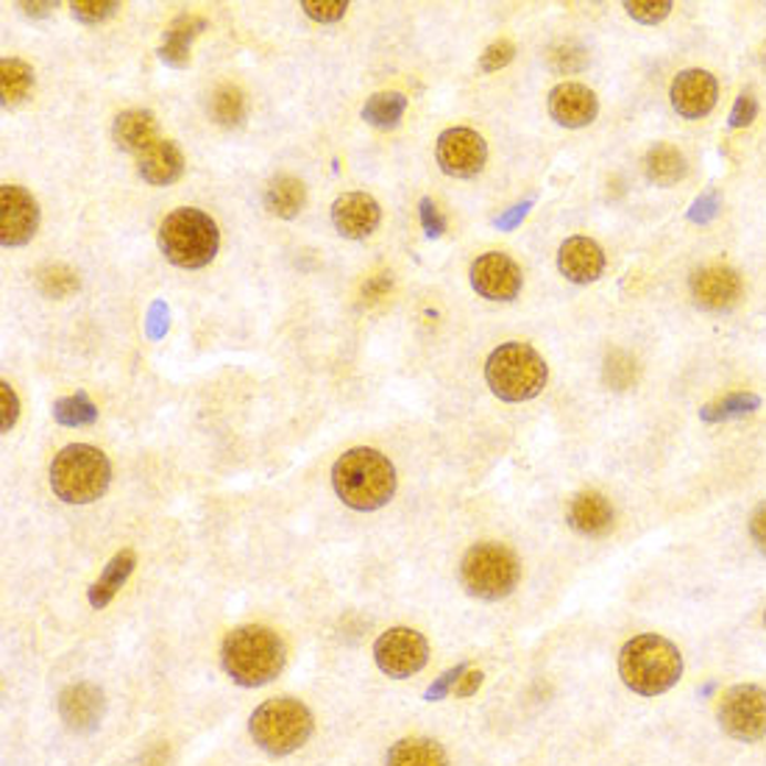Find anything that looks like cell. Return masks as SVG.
<instances>
[{"label": "cell", "instance_id": "1", "mask_svg": "<svg viewBox=\"0 0 766 766\" xmlns=\"http://www.w3.org/2000/svg\"><path fill=\"white\" fill-rule=\"evenodd\" d=\"M332 485L343 505L351 511L371 513L394 500L396 469L377 449H348L332 465Z\"/></svg>", "mask_w": 766, "mask_h": 766}, {"label": "cell", "instance_id": "2", "mask_svg": "<svg viewBox=\"0 0 766 766\" xmlns=\"http://www.w3.org/2000/svg\"><path fill=\"white\" fill-rule=\"evenodd\" d=\"M285 641L262 625L234 627L221 650L223 669L243 689L271 683L285 669Z\"/></svg>", "mask_w": 766, "mask_h": 766}, {"label": "cell", "instance_id": "3", "mask_svg": "<svg viewBox=\"0 0 766 766\" xmlns=\"http://www.w3.org/2000/svg\"><path fill=\"white\" fill-rule=\"evenodd\" d=\"M619 674L630 691L658 696L672 689L683 674V655L663 636H636L619 655Z\"/></svg>", "mask_w": 766, "mask_h": 766}, {"label": "cell", "instance_id": "4", "mask_svg": "<svg viewBox=\"0 0 766 766\" xmlns=\"http://www.w3.org/2000/svg\"><path fill=\"white\" fill-rule=\"evenodd\" d=\"M157 243L170 265L198 271L216 260L221 249V232L207 212L196 207H181L159 223Z\"/></svg>", "mask_w": 766, "mask_h": 766}, {"label": "cell", "instance_id": "5", "mask_svg": "<svg viewBox=\"0 0 766 766\" xmlns=\"http://www.w3.org/2000/svg\"><path fill=\"white\" fill-rule=\"evenodd\" d=\"M112 465L101 449L90 443H70L53 458L51 487L56 500L67 505H90L106 494Z\"/></svg>", "mask_w": 766, "mask_h": 766}, {"label": "cell", "instance_id": "6", "mask_svg": "<svg viewBox=\"0 0 766 766\" xmlns=\"http://www.w3.org/2000/svg\"><path fill=\"white\" fill-rule=\"evenodd\" d=\"M487 388L505 401L535 399L546 388L549 368L529 343H502L485 363Z\"/></svg>", "mask_w": 766, "mask_h": 766}, {"label": "cell", "instance_id": "7", "mask_svg": "<svg viewBox=\"0 0 766 766\" xmlns=\"http://www.w3.org/2000/svg\"><path fill=\"white\" fill-rule=\"evenodd\" d=\"M249 733L265 753L291 755L313 736V714L293 696H276L251 714Z\"/></svg>", "mask_w": 766, "mask_h": 766}, {"label": "cell", "instance_id": "8", "mask_svg": "<svg viewBox=\"0 0 766 766\" xmlns=\"http://www.w3.org/2000/svg\"><path fill=\"white\" fill-rule=\"evenodd\" d=\"M522 577L518 557L502 544H476L460 560V583L465 591L485 602H496L513 594Z\"/></svg>", "mask_w": 766, "mask_h": 766}, {"label": "cell", "instance_id": "9", "mask_svg": "<svg viewBox=\"0 0 766 766\" xmlns=\"http://www.w3.org/2000/svg\"><path fill=\"white\" fill-rule=\"evenodd\" d=\"M720 725L738 742L766 736V691L760 685H733L720 700Z\"/></svg>", "mask_w": 766, "mask_h": 766}, {"label": "cell", "instance_id": "10", "mask_svg": "<svg viewBox=\"0 0 766 766\" xmlns=\"http://www.w3.org/2000/svg\"><path fill=\"white\" fill-rule=\"evenodd\" d=\"M374 658L388 678L405 680L427 667L430 647H427L424 636L412 627H390L388 633L379 636L377 644H374Z\"/></svg>", "mask_w": 766, "mask_h": 766}, {"label": "cell", "instance_id": "11", "mask_svg": "<svg viewBox=\"0 0 766 766\" xmlns=\"http://www.w3.org/2000/svg\"><path fill=\"white\" fill-rule=\"evenodd\" d=\"M436 159L447 176L471 179V176H476L485 168L487 146L485 139H482V134H476L474 128H447V132L438 137Z\"/></svg>", "mask_w": 766, "mask_h": 766}, {"label": "cell", "instance_id": "12", "mask_svg": "<svg viewBox=\"0 0 766 766\" xmlns=\"http://www.w3.org/2000/svg\"><path fill=\"white\" fill-rule=\"evenodd\" d=\"M40 229V203L25 187H0V243L3 249H20Z\"/></svg>", "mask_w": 766, "mask_h": 766}, {"label": "cell", "instance_id": "13", "mask_svg": "<svg viewBox=\"0 0 766 766\" xmlns=\"http://www.w3.org/2000/svg\"><path fill=\"white\" fill-rule=\"evenodd\" d=\"M522 267L502 251H487L471 265V287L487 302H513L522 293Z\"/></svg>", "mask_w": 766, "mask_h": 766}, {"label": "cell", "instance_id": "14", "mask_svg": "<svg viewBox=\"0 0 766 766\" xmlns=\"http://www.w3.org/2000/svg\"><path fill=\"white\" fill-rule=\"evenodd\" d=\"M379 221H382V209L368 192H343L332 203V223L346 240H366L368 234L377 232Z\"/></svg>", "mask_w": 766, "mask_h": 766}, {"label": "cell", "instance_id": "15", "mask_svg": "<svg viewBox=\"0 0 766 766\" xmlns=\"http://www.w3.org/2000/svg\"><path fill=\"white\" fill-rule=\"evenodd\" d=\"M691 296L700 307L711 309V313H725V309L736 307L738 298H742V279L733 267H703L691 276Z\"/></svg>", "mask_w": 766, "mask_h": 766}, {"label": "cell", "instance_id": "16", "mask_svg": "<svg viewBox=\"0 0 766 766\" xmlns=\"http://www.w3.org/2000/svg\"><path fill=\"white\" fill-rule=\"evenodd\" d=\"M672 106L680 117L700 120L716 106L720 84L709 70H683L672 82Z\"/></svg>", "mask_w": 766, "mask_h": 766}, {"label": "cell", "instance_id": "17", "mask_svg": "<svg viewBox=\"0 0 766 766\" xmlns=\"http://www.w3.org/2000/svg\"><path fill=\"white\" fill-rule=\"evenodd\" d=\"M106 711L104 691L93 683H76L59 694V716L76 733H93Z\"/></svg>", "mask_w": 766, "mask_h": 766}, {"label": "cell", "instance_id": "18", "mask_svg": "<svg viewBox=\"0 0 766 766\" xmlns=\"http://www.w3.org/2000/svg\"><path fill=\"white\" fill-rule=\"evenodd\" d=\"M597 112L599 101L594 95V90H588L586 84L564 82L549 93V115L555 117V123H560L566 128L588 126V123H594Z\"/></svg>", "mask_w": 766, "mask_h": 766}, {"label": "cell", "instance_id": "19", "mask_svg": "<svg viewBox=\"0 0 766 766\" xmlns=\"http://www.w3.org/2000/svg\"><path fill=\"white\" fill-rule=\"evenodd\" d=\"M557 267L575 285H591L605 271V251L591 238H569L557 251Z\"/></svg>", "mask_w": 766, "mask_h": 766}, {"label": "cell", "instance_id": "20", "mask_svg": "<svg viewBox=\"0 0 766 766\" xmlns=\"http://www.w3.org/2000/svg\"><path fill=\"white\" fill-rule=\"evenodd\" d=\"M112 139L115 146L126 154H143L159 139V120L148 109L120 112L112 123Z\"/></svg>", "mask_w": 766, "mask_h": 766}, {"label": "cell", "instance_id": "21", "mask_svg": "<svg viewBox=\"0 0 766 766\" xmlns=\"http://www.w3.org/2000/svg\"><path fill=\"white\" fill-rule=\"evenodd\" d=\"M137 174L154 187H168L185 174V154L174 139H157L148 151L137 157Z\"/></svg>", "mask_w": 766, "mask_h": 766}, {"label": "cell", "instance_id": "22", "mask_svg": "<svg viewBox=\"0 0 766 766\" xmlns=\"http://www.w3.org/2000/svg\"><path fill=\"white\" fill-rule=\"evenodd\" d=\"M566 518H569V527L575 533L588 535V538H599V535H605L613 527V507H610V502L599 491H580L571 500Z\"/></svg>", "mask_w": 766, "mask_h": 766}, {"label": "cell", "instance_id": "23", "mask_svg": "<svg viewBox=\"0 0 766 766\" xmlns=\"http://www.w3.org/2000/svg\"><path fill=\"white\" fill-rule=\"evenodd\" d=\"M207 20L196 18V14H181L174 23L165 29L162 45H159V59H162L168 67L181 70L190 64V45L201 31H207Z\"/></svg>", "mask_w": 766, "mask_h": 766}, {"label": "cell", "instance_id": "24", "mask_svg": "<svg viewBox=\"0 0 766 766\" xmlns=\"http://www.w3.org/2000/svg\"><path fill=\"white\" fill-rule=\"evenodd\" d=\"M307 203V187L296 176H276L265 190V209L282 221H293Z\"/></svg>", "mask_w": 766, "mask_h": 766}, {"label": "cell", "instance_id": "25", "mask_svg": "<svg viewBox=\"0 0 766 766\" xmlns=\"http://www.w3.org/2000/svg\"><path fill=\"white\" fill-rule=\"evenodd\" d=\"M134 566H137V555H134L132 549H123L117 552L115 557L109 560V566L104 569V575H101V580L95 583L93 588H90V605H93L95 610H104L106 605L115 599V594L120 591L123 586H126V580L132 577Z\"/></svg>", "mask_w": 766, "mask_h": 766}, {"label": "cell", "instance_id": "26", "mask_svg": "<svg viewBox=\"0 0 766 766\" xmlns=\"http://www.w3.org/2000/svg\"><path fill=\"white\" fill-rule=\"evenodd\" d=\"M385 766H449V760L432 738H401L390 747Z\"/></svg>", "mask_w": 766, "mask_h": 766}, {"label": "cell", "instance_id": "27", "mask_svg": "<svg viewBox=\"0 0 766 766\" xmlns=\"http://www.w3.org/2000/svg\"><path fill=\"white\" fill-rule=\"evenodd\" d=\"M209 117L223 128H238L249 117V101L243 90L234 84H221L216 93L209 95Z\"/></svg>", "mask_w": 766, "mask_h": 766}, {"label": "cell", "instance_id": "28", "mask_svg": "<svg viewBox=\"0 0 766 766\" xmlns=\"http://www.w3.org/2000/svg\"><path fill=\"white\" fill-rule=\"evenodd\" d=\"M644 170L650 181H655V185L661 187H672L683 179L689 165H685V157L678 151V148L661 143V146H655L650 154H647Z\"/></svg>", "mask_w": 766, "mask_h": 766}, {"label": "cell", "instance_id": "29", "mask_svg": "<svg viewBox=\"0 0 766 766\" xmlns=\"http://www.w3.org/2000/svg\"><path fill=\"white\" fill-rule=\"evenodd\" d=\"M0 95H3V106H18L29 98L34 90V67L23 59H3L0 62Z\"/></svg>", "mask_w": 766, "mask_h": 766}, {"label": "cell", "instance_id": "30", "mask_svg": "<svg viewBox=\"0 0 766 766\" xmlns=\"http://www.w3.org/2000/svg\"><path fill=\"white\" fill-rule=\"evenodd\" d=\"M407 112V98L401 93H377L366 101L363 106V120L374 128H388L399 126V120Z\"/></svg>", "mask_w": 766, "mask_h": 766}, {"label": "cell", "instance_id": "31", "mask_svg": "<svg viewBox=\"0 0 766 766\" xmlns=\"http://www.w3.org/2000/svg\"><path fill=\"white\" fill-rule=\"evenodd\" d=\"M53 418L62 427H90L98 421V407L90 401L87 394L78 390V394L53 401Z\"/></svg>", "mask_w": 766, "mask_h": 766}, {"label": "cell", "instance_id": "32", "mask_svg": "<svg viewBox=\"0 0 766 766\" xmlns=\"http://www.w3.org/2000/svg\"><path fill=\"white\" fill-rule=\"evenodd\" d=\"M36 287H40L42 296L64 298L73 296V293L82 287V282H78V273L73 271V267L56 262V265H45L36 273Z\"/></svg>", "mask_w": 766, "mask_h": 766}, {"label": "cell", "instance_id": "33", "mask_svg": "<svg viewBox=\"0 0 766 766\" xmlns=\"http://www.w3.org/2000/svg\"><path fill=\"white\" fill-rule=\"evenodd\" d=\"M758 405L760 399L755 394H733L727 396V399L716 401V405L703 407L700 416H703L705 421H725V418H736V416H744V412H753Z\"/></svg>", "mask_w": 766, "mask_h": 766}, {"label": "cell", "instance_id": "34", "mask_svg": "<svg viewBox=\"0 0 766 766\" xmlns=\"http://www.w3.org/2000/svg\"><path fill=\"white\" fill-rule=\"evenodd\" d=\"M546 62H549V67L555 73H577V70H583L588 64V53L580 45H575V42H564V45L552 48Z\"/></svg>", "mask_w": 766, "mask_h": 766}, {"label": "cell", "instance_id": "35", "mask_svg": "<svg viewBox=\"0 0 766 766\" xmlns=\"http://www.w3.org/2000/svg\"><path fill=\"white\" fill-rule=\"evenodd\" d=\"M605 382L613 390L630 388V382H636V360L627 357L625 351H613L605 363Z\"/></svg>", "mask_w": 766, "mask_h": 766}, {"label": "cell", "instance_id": "36", "mask_svg": "<svg viewBox=\"0 0 766 766\" xmlns=\"http://www.w3.org/2000/svg\"><path fill=\"white\" fill-rule=\"evenodd\" d=\"M70 9H73V18L76 20H82V23L87 25H95V23L109 20L112 14H117L120 3H117V0H76Z\"/></svg>", "mask_w": 766, "mask_h": 766}, {"label": "cell", "instance_id": "37", "mask_svg": "<svg viewBox=\"0 0 766 766\" xmlns=\"http://www.w3.org/2000/svg\"><path fill=\"white\" fill-rule=\"evenodd\" d=\"M302 9L315 23H337L348 12L346 0H302Z\"/></svg>", "mask_w": 766, "mask_h": 766}, {"label": "cell", "instance_id": "38", "mask_svg": "<svg viewBox=\"0 0 766 766\" xmlns=\"http://www.w3.org/2000/svg\"><path fill=\"white\" fill-rule=\"evenodd\" d=\"M625 9H627V14L633 20H639V23H647V25H652V23H661L663 18H669V12H672V3L669 0H630V3H625Z\"/></svg>", "mask_w": 766, "mask_h": 766}, {"label": "cell", "instance_id": "39", "mask_svg": "<svg viewBox=\"0 0 766 766\" xmlns=\"http://www.w3.org/2000/svg\"><path fill=\"white\" fill-rule=\"evenodd\" d=\"M513 56H516V45L511 40H500L485 48V53L480 56V70L482 73H494V70H502L505 64H511Z\"/></svg>", "mask_w": 766, "mask_h": 766}, {"label": "cell", "instance_id": "40", "mask_svg": "<svg viewBox=\"0 0 766 766\" xmlns=\"http://www.w3.org/2000/svg\"><path fill=\"white\" fill-rule=\"evenodd\" d=\"M465 672H469V667H465V663H460V667H454V669H449V672H443L441 678H438L436 683H432L430 689H427V694H424L427 703H438V700H443V696H447L449 691H452L454 685L460 683V678H463Z\"/></svg>", "mask_w": 766, "mask_h": 766}, {"label": "cell", "instance_id": "41", "mask_svg": "<svg viewBox=\"0 0 766 766\" xmlns=\"http://www.w3.org/2000/svg\"><path fill=\"white\" fill-rule=\"evenodd\" d=\"M170 313H168V304L165 302H154L151 307H148V318H146V332L151 340H162L165 335H168V326H170Z\"/></svg>", "mask_w": 766, "mask_h": 766}, {"label": "cell", "instance_id": "42", "mask_svg": "<svg viewBox=\"0 0 766 766\" xmlns=\"http://www.w3.org/2000/svg\"><path fill=\"white\" fill-rule=\"evenodd\" d=\"M418 209H421V227H424L427 238H441L447 232V221H443V216L438 212L436 203H432V198H421Z\"/></svg>", "mask_w": 766, "mask_h": 766}, {"label": "cell", "instance_id": "43", "mask_svg": "<svg viewBox=\"0 0 766 766\" xmlns=\"http://www.w3.org/2000/svg\"><path fill=\"white\" fill-rule=\"evenodd\" d=\"M0 401H3V432H9L20 416V399L9 382H0Z\"/></svg>", "mask_w": 766, "mask_h": 766}, {"label": "cell", "instance_id": "44", "mask_svg": "<svg viewBox=\"0 0 766 766\" xmlns=\"http://www.w3.org/2000/svg\"><path fill=\"white\" fill-rule=\"evenodd\" d=\"M755 115H758V101H755L749 93H744L742 98L736 101V106H733V112H731V126H733V128L749 126V123L755 120Z\"/></svg>", "mask_w": 766, "mask_h": 766}, {"label": "cell", "instance_id": "45", "mask_svg": "<svg viewBox=\"0 0 766 766\" xmlns=\"http://www.w3.org/2000/svg\"><path fill=\"white\" fill-rule=\"evenodd\" d=\"M716 209H720V196H716V190H709L705 196H700L694 201V209L689 212V218L691 221H700V223H705V221H711V218L716 216Z\"/></svg>", "mask_w": 766, "mask_h": 766}, {"label": "cell", "instance_id": "46", "mask_svg": "<svg viewBox=\"0 0 766 766\" xmlns=\"http://www.w3.org/2000/svg\"><path fill=\"white\" fill-rule=\"evenodd\" d=\"M749 535H753V541L758 544V549L766 555V502L764 505L755 507L753 518H749Z\"/></svg>", "mask_w": 766, "mask_h": 766}, {"label": "cell", "instance_id": "47", "mask_svg": "<svg viewBox=\"0 0 766 766\" xmlns=\"http://www.w3.org/2000/svg\"><path fill=\"white\" fill-rule=\"evenodd\" d=\"M482 685V672H465L463 678H460V685L454 689V694L458 696H471L476 689Z\"/></svg>", "mask_w": 766, "mask_h": 766}, {"label": "cell", "instance_id": "48", "mask_svg": "<svg viewBox=\"0 0 766 766\" xmlns=\"http://www.w3.org/2000/svg\"><path fill=\"white\" fill-rule=\"evenodd\" d=\"M20 9H23L29 18L42 20V18H48V14H53L56 3H53V0H45V3H20Z\"/></svg>", "mask_w": 766, "mask_h": 766}, {"label": "cell", "instance_id": "49", "mask_svg": "<svg viewBox=\"0 0 766 766\" xmlns=\"http://www.w3.org/2000/svg\"><path fill=\"white\" fill-rule=\"evenodd\" d=\"M529 203H533V201L522 203V207H513V212H507V216H502L500 221H496V227H500V229H513V227H516V223H518V221H524V216H527Z\"/></svg>", "mask_w": 766, "mask_h": 766}, {"label": "cell", "instance_id": "50", "mask_svg": "<svg viewBox=\"0 0 766 766\" xmlns=\"http://www.w3.org/2000/svg\"><path fill=\"white\" fill-rule=\"evenodd\" d=\"M764 621H766V613H764Z\"/></svg>", "mask_w": 766, "mask_h": 766}, {"label": "cell", "instance_id": "51", "mask_svg": "<svg viewBox=\"0 0 766 766\" xmlns=\"http://www.w3.org/2000/svg\"><path fill=\"white\" fill-rule=\"evenodd\" d=\"M764 59H766V56H764Z\"/></svg>", "mask_w": 766, "mask_h": 766}]
</instances>
